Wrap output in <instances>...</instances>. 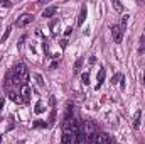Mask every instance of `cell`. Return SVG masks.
I'll return each instance as SVG.
<instances>
[{
  "instance_id": "obj_1",
  "label": "cell",
  "mask_w": 145,
  "mask_h": 144,
  "mask_svg": "<svg viewBox=\"0 0 145 144\" xmlns=\"http://www.w3.org/2000/svg\"><path fill=\"white\" fill-rule=\"evenodd\" d=\"M27 81H29V71H27V68H25V65L24 63H19V65H15L14 66V70H12V85H27Z\"/></svg>"
},
{
  "instance_id": "obj_2",
  "label": "cell",
  "mask_w": 145,
  "mask_h": 144,
  "mask_svg": "<svg viewBox=\"0 0 145 144\" xmlns=\"http://www.w3.org/2000/svg\"><path fill=\"white\" fill-rule=\"evenodd\" d=\"M110 31H111L113 41H115L116 44H120V42L123 41V29L120 27V24H113V26L110 27Z\"/></svg>"
},
{
  "instance_id": "obj_3",
  "label": "cell",
  "mask_w": 145,
  "mask_h": 144,
  "mask_svg": "<svg viewBox=\"0 0 145 144\" xmlns=\"http://www.w3.org/2000/svg\"><path fill=\"white\" fill-rule=\"evenodd\" d=\"M34 20V17H32V14H22L17 20H15V26H19V27H25L27 24H31Z\"/></svg>"
},
{
  "instance_id": "obj_4",
  "label": "cell",
  "mask_w": 145,
  "mask_h": 144,
  "mask_svg": "<svg viewBox=\"0 0 145 144\" xmlns=\"http://www.w3.org/2000/svg\"><path fill=\"white\" fill-rule=\"evenodd\" d=\"M95 144H115V141H113V137L110 136V134H106V132H98L96 134V143Z\"/></svg>"
},
{
  "instance_id": "obj_5",
  "label": "cell",
  "mask_w": 145,
  "mask_h": 144,
  "mask_svg": "<svg viewBox=\"0 0 145 144\" xmlns=\"http://www.w3.org/2000/svg\"><path fill=\"white\" fill-rule=\"evenodd\" d=\"M19 95H20L22 102H25V104H27V102L31 100V88H29V85H22V87H20V93H19Z\"/></svg>"
},
{
  "instance_id": "obj_6",
  "label": "cell",
  "mask_w": 145,
  "mask_h": 144,
  "mask_svg": "<svg viewBox=\"0 0 145 144\" xmlns=\"http://www.w3.org/2000/svg\"><path fill=\"white\" fill-rule=\"evenodd\" d=\"M61 144H76V136L72 132H63Z\"/></svg>"
},
{
  "instance_id": "obj_7",
  "label": "cell",
  "mask_w": 145,
  "mask_h": 144,
  "mask_svg": "<svg viewBox=\"0 0 145 144\" xmlns=\"http://www.w3.org/2000/svg\"><path fill=\"white\" fill-rule=\"evenodd\" d=\"M105 76H106V70L105 68H101L100 71H98V76H96V80H98V85H96V90H100V87L105 83Z\"/></svg>"
},
{
  "instance_id": "obj_8",
  "label": "cell",
  "mask_w": 145,
  "mask_h": 144,
  "mask_svg": "<svg viewBox=\"0 0 145 144\" xmlns=\"http://www.w3.org/2000/svg\"><path fill=\"white\" fill-rule=\"evenodd\" d=\"M140 120H142V112H140V110H137V112H135V115H133V122H132L133 129H138V127H140Z\"/></svg>"
},
{
  "instance_id": "obj_9",
  "label": "cell",
  "mask_w": 145,
  "mask_h": 144,
  "mask_svg": "<svg viewBox=\"0 0 145 144\" xmlns=\"http://www.w3.org/2000/svg\"><path fill=\"white\" fill-rule=\"evenodd\" d=\"M86 14H88V10H86V5H81V12H79V15H78V26H81V24L84 22V19H86Z\"/></svg>"
},
{
  "instance_id": "obj_10",
  "label": "cell",
  "mask_w": 145,
  "mask_h": 144,
  "mask_svg": "<svg viewBox=\"0 0 145 144\" xmlns=\"http://www.w3.org/2000/svg\"><path fill=\"white\" fill-rule=\"evenodd\" d=\"M54 14H56V7L52 5V7H47V9L42 12V17H44V19H46V17H52Z\"/></svg>"
},
{
  "instance_id": "obj_11",
  "label": "cell",
  "mask_w": 145,
  "mask_h": 144,
  "mask_svg": "<svg viewBox=\"0 0 145 144\" xmlns=\"http://www.w3.org/2000/svg\"><path fill=\"white\" fill-rule=\"evenodd\" d=\"M83 61H84L83 58H78V59H76V63H74V68H72V71H74V73H79V71H81V66H83Z\"/></svg>"
},
{
  "instance_id": "obj_12",
  "label": "cell",
  "mask_w": 145,
  "mask_h": 144,
  "mask_svg": "<svg viewBox=\"0 0 145 144\" xmlns=\"http://www.w3.org/2000/svg\"><path fill=\"white\" fill-rule=\"evenodd\" d=\"M8 97H10V98H12V100H14L15 104H20V102H22V98H20V95H17L15 92H8Z\"/></svg>"
},
{
  "instance_id": "obj_13",
  "label": "cell",
  "mask_w": 145,
  "mask_h": 144,
  "mask_svg": "<svg viewBox=\"0 0 145 144\" xmlns=\"http://www.w3.org/2000/svg\"><path fill=\"white\" fill-rule=\"evenodd\" d=\"M128 19H130V17H128V14H127V15H123V17H121V22H120V27H121V29H123V31H125V29H127V24H128Z\"/></svg>"
},
{
  "instance_id": "obj_14",
  "label": "cell",
  "mask_w": 145,
  "mask_h": 144,
  "mask_svg": "<svg viewBox=\"0 0 145 144\" xmlns=\"http://www.w3.org/2000/svg\"><path fill=\"white\" fill-rule=\"evenodd\" d=\"M34 78H36V81H37V87H44V78H42V75L36 73V75H34Z\"/></svg>"
},
{
  "instance_id": "obj_15",
  "label": "cell",
  "mask_w": 145,
  "mask_h": 144,
  "mask_svg": "<svg viewBox=\"0 0 145 144\" xmlns=\"http://www.w3.org/2000/svg\"><path fill=\"white\" fill-rule=\"evenodd\" d=\"M34 112H36V114H42V112H44V105H42V102H37V104H36Z\"/></svg>"
},
{
  "instance_id": "obj_16",
  "label": "cell",
  "mask_w": 145,
  "mask_h": 144,
  "mask_svg": "<svg viewBox=\"0 0 145 144\" xmlns=\"http://www.w3.org/2000/svg\"><path fill=\"white\" fill-rule=\"evenodd\" d=\"M144 51H145V36H142V37H140V46H138V53L142 54Z\"/></svg>"
},
{
  "instance_id": "obj_17",
  "label": "cell",
  "mask_w": 145,
  "mask_h": 144,
  "mask_svg": "<svg viewBox=\"0 0 145 144\" xmlns=\"http://www.w3.org/2000/svg\"><path fill=\"white\" fill-rule=\"evenodd\" d=\"M113 7H115V9H116L118 12H123V5H121V3H120L118 0H113Z\"/></svg>"
},
{
  "instance_id": "obj_18",
  "label": "cell",
  "mask_w": 145,
  "mask_h": 144,
  "mask_svg": "<svg viewBox=\"0 0 145 144\" xmlns=\"http://www.w3.org/2000/svg\"><path fill=\"white\" fill-rule=\"evenodd\" d=\"M54 120H56V108H52V110H51V117H49V126H52V124H54Z\"/></svg>"
},
{
  "instance_id": "obj_19",
  "label": "cell",
  "mask_w": 145,
  "mask_h": 144,
  "mask_svg": "<svg viewBox=\"0 0 145 144\" xmlns=\"http://www.w3.org/2000/svg\"><path fill=\"white\" fill-rule=\"evenodd\" d=\"M49 124H46V120H36L34 122V127H47Z\"/></svg>"
},
{
  "instance_id": "obj_20",
  "label": "cell",
  "mask_w": 145,
  "mask_h": 144,
  "mask_svg": "<svg viewBox=\"0 0 145 144\" xmlns=\"http://www.w3.org/2000/svg\"><path fill=\"white\" fill-rule=\"evenodd\" d=\"M81 80H83L84 85H88V83H89V73H83V75H81Z\"/></svg>"
},
{
  "instance_id": "obj_21",
  "label": "cell",
  "mask_w": 145,
  "mask_h": 144,
  "mask_svg": "<svg viewBox=\"0 0 145 144\" xmlns=\"http://www.w3.org/2000/svg\"><path fill=\"white\" fill-rule=\"evenodd\" d=\"M121 78H123V75H121V73H116V75H115V76L111 78V83H118V81H120Z\"/></svg>"
},
{
  "instance_id": "obj_22",
  "label": "cell",
  "mask_w": 145,
  "mask_h": 144,
  "mask_svg": "<svg viewBox=\"0 0 145 144\" xmlns=\"http://www.w3.org/2000/svg\"><path fill=\"white\" fill-rule=\"evenodd\" d=\"M10 31H12V27H7V31H5L3 36H2V41H7V37L10 36Z\"/></svg>"
},
{
  "instance_id": "obj_23",
  "label": "cell",
  "mask_w": 145,
  "mask_h": 144,
  "mask_svg": "<svg viewBox=\"0 0 145 144\" xmlns=\"http://www.w3.org/2000/svg\"><path fill=\"white\" fill-rule=\"evenodd\" d=\"M0 5H2V7H10L12 3H10V2H5V0H2V2H0Z\"/></svg>"
},
{
  "instance_id": "obj_24",
  "label": "cell",
  "mask_w": 145,
  "mask_h": 144,
  "mask_svg": "<svg viewBox=\"0 0 145 144\" xmlns=\"http://www.w3.org/2000/svg\"><path fill=\"white\" fill-rule=\"evenodd\" d=\"M57 65H59V61H57V59H56V61H54V63H52V65H51V70H56V68H57Z\"/></svg>"
},
{
  "instance_id": "obj_25",
  "label": "cell",
  "mask_w": 145,
  "mask_h": 144,
  "mask_svg": "<svg viewBox=\"0 0 145 144\" xmlns=\"http://www.w3.org/2000/svg\"><path fill=\"white\" fill-rule=\"evenodd\" d=\"M120 87H121V90H125V78L120 80Z\"/></svg>"
},
{
  "instance_id": "obj_26",
  "label": "cell",
  "mask_w": 145,
  "mask_h": 144,
  "mask_svg": "<svg viewBox=\"0 0 145 144\" xmlns=\"http://www.w3.org/2000/svg\"><path fill=\"white\" fill-rule=\"evenodd\" d=\"M3 105H5V100H3V98H0V112L3 110Z\"/></svg>"
},
{
  "instance_id": "obj_27",
  "label": "cell",
  "mask_w": 145,
  "mask_h": 144,
  "mask_svg": "<svg viewBox=\"0 0 145 144\" xmlns=\"http://www.w3.org/2000/svg\"><path fill=\"white\" fill-rule=\"evenodd\" d=\"M72 32V27H68V29H66V31H64V34H66V36H69V34H71Z\"/></svg>"
},
{
  "instance_id": "obj_28",
  "label": "cell",
  "mask_w": 145,
  "mask_h": 144,
  "mask_svg": "<svg viewBox=\"0 0 145 144\" xmlns=\"http://www.w3.org/2000/svg\"><path fill=\"white\" fill-rule=\"evenodd\" d=\"M89 63H91V65H93V63H96V58H95V56H91V58H89Z\"/></svg>"
},
{
  "instance_id": "obj_29",
  "label": "cell",
  "mask_w": 145,
  "mask_h": 144,
  "mask_svg": "<svg viewBox=\"0 0 145 144\" xmlns=\"http://www.w3.org/2000/svg\"><path fill=\"white\" fill-rule=\"evenodd\" d=\"M0 141H2V137H0Z\"/></svg>"
}]
</instances>
